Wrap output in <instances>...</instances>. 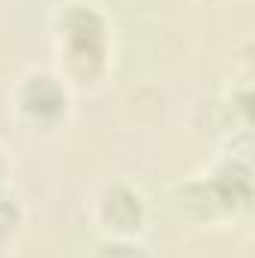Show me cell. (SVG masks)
<instances>
[{
  "instance_id": "obj_1",
  "label": "cell",
  "mask_w": 255,
  "mask_h": 258,
  "mask_svg": "<svg viewBox=\"0 0 255 258\" xmlns=\"http://www.w3.org/2000/svg\"><path fill=\"white\" fill-rule=\"evenodd\" d=\"M57 75L69 87H96L111 60V24L99 6L66 0L51 15Z\"/></svg>"
},
{
  "instance_id": "obj_2",
  "label": "cell",
  "mask_w": 255,
  "mask_h": 258,
  "mask_svg": "<svg viewBox=\"0 0 255 258\" xmlns=\"http://www.w3.org/2000/svg\"><path fill=\"white\" fill-rule=\"evenodd\" d=\"M12 111L33 132H54L69 120L72 111V87L57 72L30 69L18 78L12 90Z\"/></svg>"
},
{
  "instance_id": "obj_3",
  "label": "cell",
  "mask_w": 255,
  "mask_h": 258,
  "mask_svg": "<svg viewBox=\"0 0 255 258\" xmlns=\"http://www.w3.org/2000/svg\"><path fill=\"white\" fill-rule=\"evenodd\" d=\"M93 216L108 237H135L144 228L147 204L135 186L111 180L93 195Z\"/></svg>"
},
{
  "instance_id": "obj_4",
  "label": "cell",
  "mask_w": 255,
  "mask_h": 258,
  "mask_svg": "<svg viewBox=\"0 0 255 258\" xmlns=\"http://www.w3.org/2000/svg\"><path fill=\"white\" fill-rule=\"evenodd\" d=\"M204 180L213 189L219 207L225 210V216L243 213L249 207V201H252V168H249L246 156L228 153L225 159H219L213 165V171Z\"/></svg>"
},
{
  "instance_id": "obj_5",
  "label": "cell",
  "mask_w": 255,
  "mask_h": 258,
  "mask_svg": "<svg viewBox=\"0 0 255 258\" xmlns=\"http://www.w3.org/2000/svg\"><path fill=\"white\" fill-rule=\"evenodd\" d=\"M93 258H150V255L135 237H105L96 246Z\"/></svg>"
},
{
  "instance_id": "obj_6",
  "label": "cell",
  "mask_w": 255,
  "mask_h": 258,
  "mask_svg": "<svg viewBox=\"0 0 255 258\" xmlns=\"http://www.w3.org/2000/svg\"><path fill=\"white\" fill-rule=\"evenodd\" d=\"M21 225H24V207H21V201L0 186V231L9 234V237H15V231Z\"/></svg>"
},
{
  "instance_id": "obj_7",
  "label": "cell",
  "mask_w": 255,
  "mask_h": 258,
  "mask_svg": "<svg viewBox=\"0 0 255 258\" xmlns=\"http://www.w3.org/2000/svg\"><path fill=\"white\" fill-rule=\"evenodd\" d=\"M6 174H9V159H6V150L0 147V186H3V180H6Z\"/></svg>"
},
{
  "instance_id": "obj_8",
  "label": "cell",
  "mask_w": 255,
  "mask_h": 258,
  "mask_svg": "<svg viewBox=\"0 0 255 258\" xmlns=\"http://www.w3.org/2000/svg\"><path fill=\"white\" fill-rule=\"evenodd\" d=\"M9 243H12V237L0 231V258H6V252H9Z\"/></svg>"
}]
</instances>
